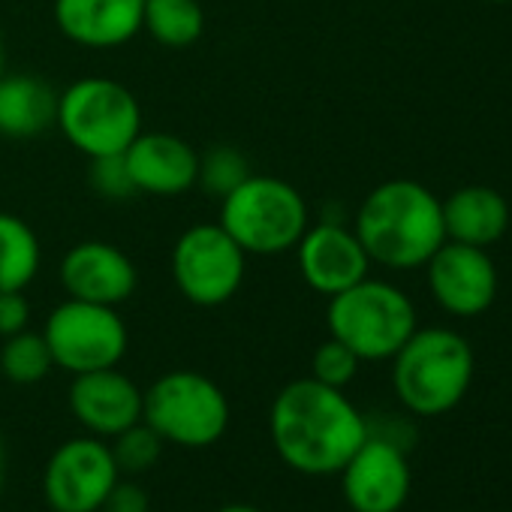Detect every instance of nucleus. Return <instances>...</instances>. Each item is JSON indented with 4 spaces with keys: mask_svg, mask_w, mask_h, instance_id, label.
<instances>
[{
    "mask_svg": "<svg viewBox=\"0 0 512 512\" xmlns=\"http://www.w3.org/2000/svg\"><path fill=\"white\" fill-rule=\"evenodd\" d=\"M247 253L220 223H193L172 247V281L196 308L226 305L244 284Z\"/></svg>",
    "mask_w": 512,
    "mask_h": 512,
    "instance_id": "obj_9",
    "label": "nucleus"
},
{
    "mask_svg": "<svg viewBox=\"0 0 512 512\" xmlns=\"http://www.w3.org/2000/svg\"><path fill=\"white\" fill-rule=\"evenodd\" d=\"M28 323H31V302L25 290L0 293V338L25 332Z\"/></svg>",
    "mask_w": 512,
    "mask_h": 512,
    "instance_id": "obj_28",
    "label": "nucleus"
},
{
    "mask_svg": "<svg viewBox=\"0 0 512 512\" xmlns=\"http://www.w3.org/2000/svg\"><path fill=\"white\" fill-rule=\"evenodd\" d=\"M326 326L329 338L347 344L362 362H383L416 332V308L395 284L362 278L329 299Z\"/></svg>",
    "mask_w": 512,
    "mask_h": 512,
    "instance_id": "obj_6",
    "label": "nucleus"
},
{
    "mask_svg": "<svg viewBox=\"0 0 512 512\" xmlns=\"http://www.w3.org/2000/svg\"><path fill=\"white\" fill-rule=\"evenodd\" d=\"M145 0H55L58 31L82 49H121L142 34Z\"/></svg>",
    "mask_w": 512,
    "mask_h": 512,
    "instance_id": "obj_17",
    "label": "nucleus"
},
{
    "mask_svg": "<svg viewBox=\"0 0 512 512\" xmlns=\"http://www.w3.org/2000/svg\"><path fill=\"white\" fill-rule=\"evenodd\" d=\"M58 91L28 73L0 76V136L7 139H34L55 127Z\"/></svg>",
    "mask_w": 512,
    "mask_h": 512,
    "instance_id": "obj_19",
    "label": "nucleus"
},
{
    "mask_svg": "<svg viewBox=\"0 0 512 512\" xmlns=\"http://www.w3.org/2000/svg\"><path fill=\"white\" fill-rule=\"evenodd\" d=\"M67 401L82 428L103 440L118 437L142 419V389L118 368L76 374Z\"/></svg>",
    "mask_w": 512,
    "mask_h": 512,
    "instance_id": "obj_15",
    "label": "nucleus"
},
{
    "mask_svg": "<svg viewBox=\"0 0 512 512\" xmlns=\"http://www.w3.org/2000/svg\"><path fill=\"white\" fill-rule=\"evenodd\" d=\"M58 278L67 299L109 305V308L124 305L139 287V272L130 256L118 244L100 238L73 244L64 253Z\"/></svg>",
    "mask_w": 512,
    "mask_h": 512,
    "instance_id": "obj_14",
    "label": "nucleus"
},
{
    "mask_svg": "<svg viewBox=\"0 0 512 512\" xmlns=\"http://www.w3.org/2000/svg\"><path fill=\"white\" fill-rule=\"evenodd\" d=\"M437 305L452 317H479L497 299V269L485 247L443 241L425 263Z\"/></svg>",
    "mask_w": 512,
    "mask_h": 512,
    "instance_id": "obj_11",
    "label": "nucleus"
},
{
    "mask_svg": "<svg viewBox=\"0 0 512 512\" xmlns=\"http://www.w3.org/2000/svg\"><path fill=\"white\" fill-rule=\"evenodd\" d=\"M43 266L37 232L19 214L0 211V293L28 290Z\"/></svg>",
    "mask_w": 512,
    "mask_h": 512,
    "instance_id": "obj_20",
    "label": "nucleus"
},
{
    "mask_svg": "<svg viewBox=\"0 0 512 512\" xmlns=\"http://www.w3.org/2000/svg\"><path fill=\"white\" fill-rule=\"evenodd\" d=\"M109 449H112V458H115V464H118V473L139 476V473L151 470V467L160 461L163 437H160L148 422L139 419L136 425H130V428L121 431L118 437H112Z\"/></svg>",
    "mask_w": 512,
    "mask_h": 512,
    "instance_id": "obj_23",
    "label": "nucleus"
},
{
    "mask_svg": "<svg viewBox=\"0 0 512 512\" xmlns=\"http://www.w3.org/2000/svg\"><path fill=\"white\" fill-rule=\"evenodd\" d=\"M7 73V52H4V34H0V76Z\"/></svg>",
    "mask_w": 512,
    "mask_h": 512,
    "instance_id": "obj_31",
    "label": "nucleus"
},
{
    "mask_svg": "<svg viewBox=\"0 0 512 512\" xmlns=\"http://www.w3.org/2000/svg\"><path fill=\"white\" fill-rule=\"evenodd\" d=\"M52 362L64 371L88 374L100 368H118L130 347V332L118 308L67 299L43 326Z\"/></svg>",
    "mask_w": 512,
    "mask_h": 512,
    "instance_id": "obj_8",
    "label": "nucleus"
},
{
    "mask_svg": "<svg viewBox=\"0 0 512 512\" xmlns=\"http://www.w3.org/2000/svg\"><path fill=\"white\" fill-rule=\"evenodd\" d=\"M296 260L302 281L326 299L359 284L371 269L359 235L338 220H320L308 226L296 244Z\"/></svg>",
    "mask_w": 512,
    "mask_h": 512,
    "instance_id": "obj_13",
    "label": "nucleus"
},
{
    "mask_svg": "<svg viewBox=\"0 0 512 512\" xmlns=\"http://www.w3.org/2000/svg\"><path fill=\"white\" fill-rule=\"evenodd\" d=\"M247 175H250V166H247L244 154L229 148V145H214L208 154H199V178H196V184L205 193L217 196V199H223Z\"/></svg>",
    "mask_w": 512,
    "mask_h": 512,
    "instance_id": "obj_24",
    "label": "nucleus"
},
{
    "mask_svg": "<svg viewBox=\"0 0 512 512\" xmlns=\"http://www.w3.org/2000/svg\"><path fill=\"white\" fill-rule=\"evenodd\" d=\"M88 181H91L94 193H100L103 199H112V202L130 199L136 193V187L130 181V172H127V163H124V154H112V157L91 160Z\"/></svg>",
    "mask_w": 512,
    "mask_h": 512,
    "instance_id": "obj_26",
    "label": "nucleus"
},
{
    "mask_svg": "<svg viewBox=\"0 0 512 512\" xmlns=\"http://www.w3.org/2000/svg\"><path fill=\"white\" fill-rule=\"evenodd\" d=\"M124 163L136 193L148 196H181L199 178L196 148L163 130H142L124 151Z\"/></svg>",
    "mask_w": 512,
    "mask_h": 512,
    "instance_id": "obj_16",
    "label": "nucleus"
},
{
    "mask_svg": "<svg viewBox=\"0 0 512 512\" xmlns=\"http://www.w3.org/2000/svg\"><path fill=\"white\" fill-rule=\"evenodd\" d=\"M440 208H443V229L449 241L488 247L500 241L509 226V205L494 187H482V184L461 187L449 199H443Z\"/></svg>",
    "mask_w": 512,
    "mask_h": 512,
    "instance_id": "obj_18",
    "label": "nucleus"
},
{
    "mask_svg": "<svg viewBox=\"0 0 512 512\" xmlns=\"http://www.w3.org/2000/svg\"><path fill=\"white\" fill-rule=\"evenodd\" d=\"M353 232L368 260L395 272L422 269L446 241L440 199L419 181L392 178L377 184L359 205Z\"/></svg>",
    "mask_w": 512,
    "mask_h": 512,
    "instance_id": "obj_2",
    "label": "nucleus"
},
{
    "mask_svg": "<svg viewBox=\"0 0 512 512\" xmlns=\"http://www.w3.org/2000/svg\"><path fill=\"white\" fill-rule=\"evenodd\" d=\"M473 368V350L458 332L416 329L392 356V386L410 413L443 416L467 395Z\"/></svg>",
    "mask_w": 512,
    "mask_h": 512,
    "instance_id": "obj_3",
    "label": "nucleus"
},
{
    "mask_svg": "<svg viewBox=\"0 0 512 512\" xmlns=\"http://www.w3.org/2000/svg\"><path fill=\"white\" fill-rule=\"evenodd\" d=\"M4 479H7V449L4 440H0V488H4Z\"/></svg>",
    "mask_w": 512,
    "mask_h": 512,
    "instance_id": "obj_30",
    "label": "nucleus"
},
{
    "mask_svg": "<svg viewBox=\"0 0 512 512\" xmlns=\"http://www.w3.org/2000/svg\"><path fill=\"white\" fill-rule=\"evenodd\" d=\"M100 512H151V497L139 482L118 479L112 485V491L106 494Z\"/></svg>",
    "mask_w": 512,
    "mask_h": 512,
    "instance_id": "obj_27",
    "label": "nucleus"
},
{
    "mask_svg": "<svg viewBox=\"0 0 512 512\" xmlns=\"http://www.w3.org/2000/svg\"><path fill=\"white\" fill-rule=\"evenodd\" d=\"M214 512H263V509L260 506H250V503H226V506H220Z\"/></svg>",
    "mask_w": 512,
    "mask_h": 512,
    "instance_id": "obj_29",
    "label": "nucleus"
},
{
    "mask_svg": "<svg viewBox=\"0 0 512 512\" xmlns=\"http://www.w3.org/2000/svg\"><path fill=\"white\" fill-rule=\"evenodd\" d=\"M55 127L88 160L124 154L142 133L136 94L106 76H85L58 94Z\"/></svg>",
    "mask_w": 512,
    "mask_h": 512,
    "instance_id": "obj_5",
    "label": "nucleus"
},
{
    "mask_svg": "<svg viewBox=\"0 0 512 512\" xmlns=\"http://www.w3.org/2000/svg\"><path fill=\"white\" fill-rule=\"evenodd\" d=\"M121 479L103 437L64 440L43 470V497L52 512H100L106 494Z\"/></svg>",
    "mask_w": 512,
    "mask_h": 512,
    "instance_id": "obj_10",
    "label": "nucleus"
},
{
    "mask_svg": "<svg viewBox=\"0 0 512 512\" xmlns=\"http://www.w3.org/2000/svg\"><path fill=\"white\" fill-rule=\"evenodd\" d=\"M269 434L287 467L305 476H332L365 443L368 419L344 389L302 377L275 395Z\"/></svg>",
    "mask_w": 512,
    "mask_h": 512,
    "instance_id": "obj_1",
    "label": "nucleus"
},
{
    "mask_svg": "<svg viewBox=\"0 0 512 512\" xmlns=\"http://www.w3.org/2000/svg\"><path fill=\"white\" fill-rule=\"evenodd\" d=\"M217 223L247 256H281L296 250L311 226V211L290 181L250 172L220 199Z\"/></svg>",
    "mask_w": 512,
    "mask_h": 512,
    "instance_id": "obj_4",
    "label": "nucleus"
},
{
    "mask_svg": "<svg viewBox=\"0 0 512 512\" xmlns=\"http://www.w3.org/2000/svg\"><path fill=\"white\" fill-rule=\"evenodd\" d=\"M485 4H506V0H485Z\"/></svg>",
    "mask_w": 512,
    "mask_h": 512,
    "instance_id": "obj_32",
    "label": "nucleus"
},
{
    "mask_svg": "<svg viewBox=\"0 0 512 512\" xmlns=\"http://www.w3.org/2000/svg\"><path fill=\"white\" fill-rule=\"evenodd\" d=\"M359 365L362 359L347 347L341 344L338 338H329L323 341L317 350H314V359H311V377L326 383V386H335V389H344L353 383V377L359 374Z\"/></svg>",
    "mask_w": 512,
    "mask_h": 512,
    "instance_id": "obj_25",
    "label": "nucleus"
},
{
    "mask_svg": "<svg viewBox=\"0 0 512 512\" xmlns=\"http://www.w3.org/2000/svg\"><path fill=\"white\" fill-rule=\"evenodd\" d=\"M410 482L404 449L383 434H371V428L341 467V488L353 512H398L407 503Z\"/></svg>",
    "mask_w": 512,
    "mask_h": 512,
    "instance_id": "obj_12",
    "label": "nucleus"
},
{
    "mask_svg": "<svg viewBox=\"0 0 512 512\" xmlns=\"http://www.w3.org/2000/svg\"><path fill=\"white\" fill-rule=\"evenodd\" d=\"M226 392L199 371H169L142 392V422H148L163 443L181 449H205L229 428Z\"/></svg>",
    "mask_w": 512,
    "mask_h": 512,
    "instance_id": "obj_7",
    "label": "nucleus"
},
{
    "mask_svg": "<svg viewBox=\"0 0 512 512\" xmlns=\"http://www.w3.org/2000/svg\"><path fill=\"white\" fill-rule=\"evenodd\" d=\"M142 31L166 49H187L205 31L202 4L199 0H145Z\"/></svg>",
    "mask_w": 512,
    "mask_h": 512,
    "instance_id": "obj_21",
    "label": "nucleus"
},
{
    "mask_svg": "<svg viewBox=\"0 0 512 512\" xmlns=\"http://www.w3.org/2000/svg\"><path fill=\"white\" fill-rule=\"evenodd\" d=\"M55 368L49 344L43 338V332H19L4 338V347H0V371L4 377L16 386H34L40 380L49 377V371Z\"/></svg>",
    "mask_w": 512,
    "mask_h": 512,
    "instance_id": "obj_22",
    "label": "nucleus"
}]
</instances>
